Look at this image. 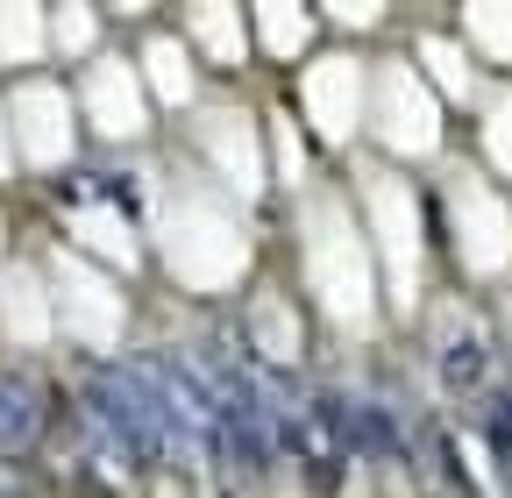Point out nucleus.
Segmentation results:
<instances>
[{
  "label": "nucleus",
  "mask_w": 512,
  "mask_h": 498,
  "mask_svg": "<svg viewBox=\"0 0 512 498\" xmlns=\"http://www.w3.org/2000/svg\"><path fill=\"white\" fill-rule=\"evenodd\" d=\"M292 264H299L306 306L342 342H377L384 285H377L370 235H363L356 200H349V178H313L306 193L292 200Z\"/></svg>",
  "instance_id": "nucleus-1"
},
{
  "label": "nucleus",
  "mask_w": 512,
  "mask_h": 498,
  "mask_svg": "<svg viewBox=\"0 0 512 498\" xmlns=\"http://www.w3.org/2000/svg\"><path fill=\"white\" fill-rule=\"evenodd\" d=\"M150 257L164 264V278L185 299H228V292L242 299V285L256 278V235L228 193L178 171V178H164V207L150 221Z\"/></svg>",
  "instance_id": "nucleus-2"
},
{
  "label": "nucleus",
  "mask_w": 512,
  "mask_h": 498,
  "mask_svg": "<svg viewBox=\"0 0 512 498\" xmlns=\"http://www.w3.org/2000/svg\"><path fill=\"white\" fill-rule=\"evenodd\" d=\"M349 200L356 221L370 235L377 257V285H384V321H420V306L434 299L427 264H434V214L420 200L413 171L384 164V157H356L349 164Z\"/></svg>",
  "instance_id": "nucleus-3"
},
{
  "label": "nucleus",
  "mask_w": 512,
  "mask_h": 498,
  "mask_svg": "<svg viewBox=\"0 0 512 498\" xmlns=\"http://www.w3.org/2000/svg\"><path fill=\"white\" fill-rule=\"evenodd\" d=\"M434 242L463 292L491 299L498 285H512V193L498 178H484L477 164H441L434 185Z\"/></svg>",
  "instance_id": "nucleus-4"
},
{
  "label": "nucleus",
  "mask_w": 512,
  "mask_h": 498,
  "mask_svg": "<svg viewBox=\"0 0 512 498\" xmlns=\"http://www.w3.org/2000/svg\"><path fill=\"white\" fill-rule=\"evenodd\" d=\"M420 349H427V392L441 406L477 413L505 385V349L491 335V314L463 285H448V292H434L420 306Z\"/></svg>",
  "instance_id": "nucleus-5"
},
{
  "label": "nucleus",
  "mask_w": 512,
  "mask_h": 498,
  "mask_svg": "<svg viewBox=\"0 0 512 498\" xmlns=\"http://www.w3.org/2000/svg\"><path fill=\"white\" fill-rule=\"evenodd\" d=\"M178 136L192 150V178H207L214 193L235 207L271 200V157H264V107H249L235 93H207L178 121Z\"/></svg>",
  "instance_id": "nucleus-6"
},
{
  "label": "nucleus",
  "mask_w": 512,
  "mask_h": 498,
  "mask_svg": "<svg viewBox=\"0 0 512 498\" xmlns=\"http://www.w3.org/2000/svg\"><path fill=\"white\" fill-rule=\"evenodd\" d=\"M363 136L377 143L384 164H399V171L448 164V107L406 65V50L370 57V114H363Z\"/></svg>",
  "instance_id": "nucleus-7"
},
{
  "label": "nucleus",
  "mask_w": 512,
  "mask_h": 498,
  "mask_svg": "<svg viewBox=\"0 0 512 498\" xmlns=\"http://www.w3.org/2000/svg\"><path fill=\"white\" fill-rule=\"evenodd\" d=\"M43 278H50V306H57V335L72 342L79 356H93V363L121 356L128 328H136V299H128V285L114 271L86 264L79 249H64V242L43 257Z\"/></svg>",
  "instance_id": "nucleus-8"
},
{
  "label": "nucleus",
  "mask_w": 512,
  "mask_h": 498,
  "mask_svg": "<svg viewBox=\"0 0 512 498\" xmlns=\"http://www.w3.org/2000/svg\"><path fill=\"white\" fill-rule=\"evenodd\" d=\"M292 121L306 129L313 150L349 157L363 143V114H370V57L349 43H320V57L292 72Z\"/></svg>",
  "instance_id": "nucleus-9"
},
{
  "label": "nucleus",
  "mask_w": 512,
  "mask_h": 498,
  "mask_svg": "<svg viewBox=\"0 0 512 498\" xmlns=\"http://www.w3.org/2000/svg\"><path fill=\"white\" fill-rule=\"evenodd\" d=\"M0 100H8V136H15V164L22 178H72L79 171V150H86V121H79V100H72V79H15L0 86Z\"/></svg>",
  "instance_id": "nucleus-10"
},
{
  "label": "nucleus",
  "mask_w": 512,
  "mask_h": 498,
  "mask_svg": "<svg viewBox=\"0 0 512 498\" xmlns=\"http://www.w3.org/2000/svg\"><path fill=\"white\" fill-rule=\"evenodd\" d=\"M235 342L264 378H299L313 363V314L292 285H278L271 271H256L235 299Z\"/></svg>",
  "instance_id": "nucleus-11"
},
{
  "label": "nucleus",
  "mask_w": 512,
  "mask_h": 498,
  "mask_svg": "<svg viewBox=\"0 0 512 498\" xmlns=\"http://www.w3.org/2000/svg\"><path fill=\"white\" fill-rule=\"evenodd\" d=\"M72 100H79L86 136L107 143V150H143L157 136V107H150L128 50H100L86 72H72Z\"/></svg>",
  "instance_id": "nucleus-12"
},
{
  "label": "nucleus",
  "mask_w": 512,
  "mask_h": 498,
  "mask_svg": "<svg viewBox=\"0 0 512 498\" xmlns=\"http://www.w3.org/2000/svg\"><path fill=\"white\" fill-rule=\"evenodd\" d=\"M128 57H136V79H143V93H150L157 121H185L192 107L207 100V72H200V57L185 50V36L171 29V15L128 43Z\"/></svg>",
  "instance_id": "nucleus-13"
},
{
  "label": "nucleus",
  "mask_w": 512,
  "mask_h": 498,
  "mask_svg": "<svg viewBox=\"0 0 512 498\" xmlns=\"http://www.w3.org/2000/svg\"><path fill=\"white\" fill-rule=\"evenodd\" d=\"M171 29L185 36V50L200 57V72H214V79H242L256 65L249 8H235V0H192V8H171Z\"/></svg>",
  "instance_id": "nucleus-14"
},
{
  "label": "nucleus",
  "mask_w": 512,
  "mask_h": 498,
  "mask_svg": "<svg viewBox=\"0 0 512 498\" xmlns=\"http://www.w3.org/2000/svg\"><path fill=\"white\" fill-rule=\"evenodd\" d=\"M406 65L427 79V93L448 107V114H477V100H484V65H477V57L463 50V36L456 29H448V15L441 22H427L413 43H406Z\"/></svg>",
  "instance_id": "nucleus-15"
},
{
  "label": "nucleus",
  "mask_w": 512,
  "mask_h": 498,
  "mask_svg": "<svg viewBox=\"0 0 512 498\" xmlns=\"http://www.w3.org/2000/svg\"><path fill=\"white\" fill-rule=\"evenodd\" d=\"M0 342H8V356L57 342V306H50V278L36 257H15L0 271Z\"/></svg>",
  "instance_id": "nucleus-16"
},
{
  "label": "nucleus",
  "mask_w": 512,
  "mask_h": 498,
  "mask_svg": "<svg viewBox=\"0 0 512 498\" xmlns=\"http://www.w3.org/2000/svg\"><path fill=\"white\" fill-rule=\"evenodd\" d=\"M249 43H256V65L299 72L306 57H320V8H306V0H264V8H249Z\"/></svg>",
  "instance_id": "nucleus-17"
},
{
  "label": "nucleus",
  "mask_w": 512,
  "mask_h": 498,
  "mask_svg": "<svg viewBox=\"0 0 512 498\" xmlns=\"http://www.w3.org/2000/svg\"><path fill=\"white\" fill-rule=\"evenodd\" d=\"M50 65V8L36 0H0V79H36Z\"/></svg>",
  "instance_id": "nucleus-18"
},
{
  "label": "nucleus",
  "mask_w": 512,
  "mask_h": 498,
  "mask_svg": "<svg viewBox=\"0 0 512 498\" xmlns=\"http://www.w3.org/2000/svg\"><path fill=\"white\" fill-rule=\"evenodd\" d=\"M448 29L463 36L477 65L512 79V0H463V8H448Z\"/></svg>",
  "instance_id": "nucleus-19"
},
{
  "label": "nucleus",
  "mask_w": 512,
  "mask_h": 498,
  "mask_svg": "<svg viewBox=\"0 0 512 498\" xmlns=\"http://www.w3.org/2000/svg\"><path fill=\"white\" fill-rule=\"evenodd\" d=\"M470 143H477L470 164L512 193V79H491V86H484V100H477V114H470Z\"/></svg>",
  "instance_id": "nucleus-20"
},
{
  "label": "nucleus",
  "mask_w": 512,
  "mask_h": 498,
  "mask_svg": "<svg viewBox=\"0 0 512 498\" xmlns=\"http://www.w3.org/2000/svg\"><path fill=\"white\" fill-rule=\"evenodd\" d=\"M100 50H114L107 43V8L57 0V8H50V57H57V65H72V72H86Z\"/></svg>",
  "instance_id": "nucleus-21"
},
{
  "label": "nucleus",
  "mask_w": 512,
  "mask_h": 498,
  "mask_svg": "<svg viewBox=\"0 0 512 498\" xmlns=\"http://www.w3.org/2000/svg\"><path fill=\"white\" fill-rule=\"evenodd\" d=\"M285 477H292V491H299V498H349V491L363 484V477H356V463H349L342 449H320V456L292 463Z\"/></svg>",
  "instance_id": "nucleus-22"
},
{
  "label": "nucleus",
  "mask_w": 512,
  "mask_h": 498,
  "mask_svg": "<svg viewBox=\"0 0 512 498\" xmlns=\"http://www.w3.org/2000/svg\"><path fill=\"white\" fill-rule=\"evenodd\" d=\"M392 22H399V8H349V0L320 8V36H349V50H356V36H384Z\"/></svg>",
  "instance_id": "nucleus-23"
},
{
  "label": "nucleus",
  "mask_w": 512,
  "mask_h": 498,
  "mask_svg": "<svg viewBox=\"0 0 512 498\" xmlns=\"http://www.w3.org/2000/svg\"><path fill=\"white\" fill-rule=\"evenodd\" d=\"M22 164H15V136H8V100H0V185H15Z\"/></svg>",
  "instance_id": "nucleus-24"
},
{
  "label": "nucleus",
  "mask_w": 512,
  "mask_h": 498,
  "mask_svg": "<svg viewBox=\"0 0 512 498\" xmlns=\"http://www.w3.org/2000/svg\"><path fill=\"white\" fill-rule=\"evenodd\" d=\"M8 264H15V214L0 207V271H8Z\"/></svg>",
  "instance_id": "nucleus-25"
}]
</instances>
